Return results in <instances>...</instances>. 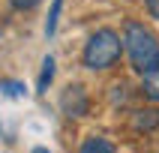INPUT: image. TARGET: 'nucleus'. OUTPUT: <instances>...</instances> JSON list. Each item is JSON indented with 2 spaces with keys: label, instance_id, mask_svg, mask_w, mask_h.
<instances>
[{
  "label": "nucleus",
  "instance_id": "obj_10",
  "mask_svg": "<svg viewBox=\"0 0 159 153\" xmlns=\"http://www.w3.org/2000/svg\"><path fill=\"white\" fill-rule=\"evenodd\" d=\"M36 3H39V0H12V6H15V9H33Z\"/></svg>",
  "mask_w": 159,
  "mask_h": 153
},
{
  "label": "nucleus",
  "instance_id": "obj_2",
  "mask_svg": "<svg viewBox=\"0 0 159 153\" xmlns=\"http://www.w3.org/2000/svg\"><path fill=\"white\" fill-rule=\"evenodd\" d=\"M120 51H123V42H120V36L111 30V27H102L96 33L90 36V42L84 45V54H81V60L87 69H108V66H114L120 60Z\"/></svg>",
  "mask_w": 159,
  "mask_h": 153
},
{
  "label": "nucleus",
  "instance_id": "obj_7",
  "mask_svg": "<svg viewBox=\"0 0 159 153\" xmlns=\"http://www.w3.org/2000/svg\"><path fill=\"white\" fill-rule=\"evenodd\" d=\"M78 153H114V147H111V141H105V138H87V141L81 144Z\"/></svg>",
  "mask_w": 159,
  "mask_h": 153
},
{
  "label": "nucleus",
  "instance_id": "obj_1",
  "mask_svg": "<svg viewBox=\"0 0 159 153\" xmlns=\"http://www.w3.org/2000/svg\"><path fill=\"white\" fill-rule=\"evenodd\" d=\"M123 48H126V54H129L132 69L141 72V75L159 60L156 36H153L144 24H138V21H126V27H123Z\"/></svg>",
  "mask_w": 159,
  "mask_h": 153
},
{
  "label": "nucleus",
  "instance_id": "obj_6",
  "mask_svg": "<svg viewBox=\"0 0 159 153\" xmlns=\"http://www.w3.org/2000/svg\"><path fill=\"white\" fill-rule=\"evenodd\" d=\"M51 81H54V57L48 54V57L42 60V72H39V81H36V90H39V93H45Z\"/></svg>",
  "mask_w": 159,
  "mask_h": 153
},
{
  "label": "nucleus",
  "instance_id": "obj_11",
  "mask_svg": "<svg viewBox=\"0 0 159 153\" xmlns=\"http://www.w3.org/2000/svg\"><path fill=\"white\" fill-rule=\"evenodd\" d=\"M147 12L159 21V0H147Z\"/></svg>",
  "mask_w": 159,
  "mask_h": 153
},
{
  "label": "nucleus",
  "instance_id": "obj_4",
  "mask_svg": "<svg viewBox=\"0 0 159 153\" xmlns=\"http://www.w3.org/2000/svg\"><path fill=\"white\" fill-rule=\"evenodd\" d=\"M141 90H144V96H147V99L159 102V60L144 72V87H141Z\"/></svg>",
  "mask_w": 159,
  "mask_h": 153
},
{
  "label": "nucleus",
  "instance_id": "obj_3",
  "mask_svg": "<svg viewBox=\"0 0 159 153\" xmlns=\"http://www.w3.org/2000/svg\"><path fill=\"white\" fill-rule=\"evenodd\" d=\"M63 108H66V114H69V117H81L84 111H87L84 90H81V87H69V90H66V96H63Z\"/></svg>",
  "mask_w": 159,
  "mask_h": 153
},
{
  "label": "nucleus",
  "instance_id": "obj_8",
  "mask_svg": "<svg viewBox=\"0 0 159 153\" xmlns=\"http://www.w3.org/2000/svg\"><path fill=\"white\" fill-rule=\"evenodd\" d=\"M60 6H63V0H54V3H51V9H48V21H45V36H48V39L57 33V18H60Z\"/></svg>",
  "mask_w": 159,
  "mask_h": 153
},
{
  "label": "nucleus",
  "instance_id": "obj_12",
  "mask_svg": "<svg viewBox=\"0 0 159 153\" xmlns=\"http://www.w3.org/2000/svg\"><path fill=\"white\" fill-rule=\"evenodd\" d=\"M30 153H51V150H48V147H33Z\"/></svg>",
  "mask_w": 159,
  "mask_h": 153
},
{
  "label": "nucleus",
  "instance_id": "obj_9",
  "mask_svg": "<svg viewBox=\"0 0 159 153\" xmlns=\"http://www.w3.org/2000/svg\"><path fill=\"white\" fill-rule=\"evenodd\" d=\"M0 90H3V93H6V96H21V93H24V84H21V81H0Z\"/></svg>",
  "mask_w": 159,
  "mask_h": 153
},
{
  "label": "nucleus",
  "instance_id": "obj_5",
  "mask_svg": "<svg viewBox=\"0 0 159 153\" xmlns=\"http://www.w3.org/2000/svg\"><path fill=\"white\" fill-rule=\"evenodd\" d=\"M132 123H135V129H156L159 126V108H141V111H135V117H132Z\"/></svg>",
  "mask_w": 159,
  "mask_h": 153
}]
</instances>
